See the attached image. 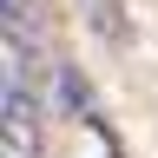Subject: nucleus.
Masks as SVG:
<instances>
[{
  "mask_svg": "<svg viewBox=\"0 0 158 158\" xmlns=\"http://www.w3.org/2000/svg\"><path fill=\"white\" fill-rule=\"evenodd\" d=\"M0 158H40V106L20 86V73H7L0 92Z\"/></svg>",
  "mask_w": 158,
  "mask_h": 158,
  "instance_id": "obj_1",
  "label": "nucleus"
},
{
  "mask_svg": "<svg viewBox=\"0 0 158 158\" xmlns=\"http://www.w3.org/2000/svg\"><path fill=\"white\" fill-rule=\"evenodd\" d=\"M0 7H7V27H20V20H27V13L40 7V0H0Z\"/></svg>",
  "mask_w": 158,
  "mask_h": 158,
  "instance_id": "obj_3",
  "label": "nucleus"
},
{
  "mask_svg": "<svg viewBox=\"0 0 158 158\" xmlns=\"http://www.w3.org/2000/svg\"><path fill=\"white\" fill-rule=\"evenodd\" d=\"M79 7H86V27L106 40L112 53H125L132 46V20H125V0H79Z\"/></svg>",
  "mask_w": 158,
  "mask_h": 158,
  "instance_id": "obj_2",
  "label": "nucleus"
}]
</instances>
